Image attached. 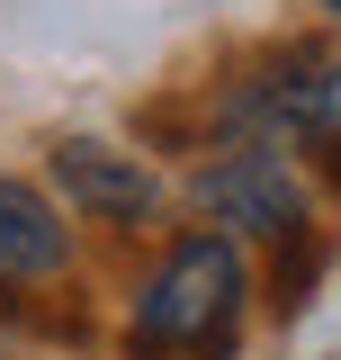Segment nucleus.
Returning <instances> with one entry per match:
<instances>
[{
    "instance_id": "nucleus-1",
    "label": "nucleus",
    "mask_w": 341,
    "mask_h": 360,
    "mask_svg": "<svg viewBox=\"0 0 341 360\" xmlns=\"http://www.w3.org/2000/svg\"><path fill=\"white\" fill-rule=\"evenodd\" d=\"M234 315H243V252H234V234H189L153 270V288L135 297V342L144 352H225Z\"/></svg>"
},
{
    "instance_id": "nucleus-2",
    "label": "nucleus",
    "mask_w": 341,
    "mask_h": 360,
    "mask_svg": "<svg viewBox=\"0 0 341 360\" xmlns=\"http://www.w3.org/2000/svg\"><path fill=\"white\" fill-rule=\"evenodd\" d=\"M198 198H207L225 225H243V234H297L305 225V189L288 180V162L260 153V144L207 162V172H198Z\"/></svg>"
},
{
    "instance_id": "nucleus-3",
    "label": "nucleus",
    "mask_w": 341,
    "mask_h": 360,
    "mask_svg": "<svg viewBox=\"0 0 341 360\" xmlns=\"http://www.w3.org/2000/svg\"><path fill=\"white\" fill-rule=\"evenodd\" d=\"M54 180H63V198L90 207V217H153V172L117 153V144H99V135H72V144H54Z\"/></svg>"
},
{
    "instance_id": "nucleus-4",
    "label": "nucleus",
    "mask_w": 341,
    "mask_h": 360,
    "mask_svg": "<svg viewBox=\"0 0 341 360\" xmlns=\"http://www.w3.org/2000/svg\"><path fill=\"white\" fill-rule=\"evenodd\" d=\"M252 117L260 127H288V135L341 127V54H288V63L252 90Z\"/></svg>"
},
{
    "instance_id": "nucleus-5",
    "label": "nucleus",
    "mask_w": 341,
    "mask_h": 360,
    "mask_svg": "<svg viewBox=\"0 0 341 360\" xmlns=\"http://www.w3.org/2000/svg\"><path fill=\"white\" fill-rule=\"evenodd\" d=\"M63 270V217L27 180H0V279H54Z\"/></svg>"
},
{
    "instance_id": "nucleus-6",
    "label": "nucleus",
    "mask_w": 341,
    "mask_h": 360,
    "mask_svg": "<svg viewBox=\"0 0 341 360\" xmlns=\"http://www.w3.org/2000/svg\"><path fill=\"white\" fill-rule=\"evenodd\" d=\"M314 144H323V172H333V189H341V127H323Z\"/></svg>"
}]
</instances>
